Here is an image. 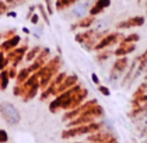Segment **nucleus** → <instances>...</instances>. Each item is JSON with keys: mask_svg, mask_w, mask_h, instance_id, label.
Masks as SVG:
<instances>
[{"mask_svg": "<svg viewBox=\"0 0 147 143\" xmlns=\"http://www.w3.org/2000/svg\"><path fill=\"white\" fill-rule=\"evenodd\" d=\"M91 77H92V80H94V83H95V84H98V83H100V80H98V77L95 76V75H92V76H91Z\"/></svg>", "mask_w": 147, "mask_h": 143, "instance_id": "nucleus-3", "label": "nucleus"}, {"mask_svg": "<svg viewBox=\"0 0 147 143\" xmlns=\"http://www.w3.org/2000/svg\"><path fill=\"white\" fill-rule=\"evenodd\" d=\"M100 91H101L102 94H104V96H109V90H108V88L107 87H100Z\"/></svg>", "mask_w": 147, "mask_h": 143, "instance_id": "nucleus-2", "label": "nucleus"}, {"mask_svg": "<svg viewBox=\"0 0 147 143\" xmlns=\"http://www.w3.org/2000/svg\"><path fill=\"white\" fill-rule=\"evenodd\" d=\"M0 112H1L4 121L7 123H10V125H16L20 121V112L17 111V108L13 104H9V102L1 104L0 105Z\"/></svg>", "mask_w": 147, "mask_h": 143, "instance_id": "nucleus-1", "label": "nucleus"}]
</instances>
